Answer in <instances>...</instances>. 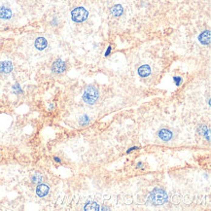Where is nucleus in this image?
<instances>
[{"instance_id": "obj_13", "label": "nucleus", "mask_w": 211, "mask_h": 211, "mask_svg": "<svg viewBox=\"0 0 211 211\" xmlns=\"http://www.w3.org/2000/svg\"><path fill=\"white\" fill-rule=\"evenodd\" d=\"M84 209L87 210V211H99L100 209V207H99V205L97 204L96 202H88V203L85 205Z\"/></svg>"}, {"instance_id": "obj_1", "label": "nucleus", "mask_w": 211, "mask_h": 211, "mask_svg": "<svg viewBox=\"0 0 211 211\" xmlns=\"http://www.w3.org/2000/svg\"><path fill=\"white\" fill-rule=\"evenodd\" d=\"M168 193L165 192L164 189L161 188H155L149 195L148 202H150L153 205H163L165 202H168Z\"/></svg>"}, {"instance_id": "obj_19", "label": "nucleus", "mask_w": 211, "mask_h": 211, "mask_svg": "<svg viewBox=\"0 0 211 211\" xmlns=\"http://www.w3.org/2000/svg\"><path fill=\"white\" fill-rule=\"evenodd\" d=\"M54 160H55V161H57V163H58V164H61V159H60V158H57V157H54Z\"/></svg>"}, {"instance_id": "obj_7", "label": "nucleus", "mask_w": 211, "mask_h": 211, "mask_svg": "<svg viewBox=\"0 0 211 211\" xmlns=\"http://www.w3.org/2000/svg\"><path fill=\"white\" fill-rule=\"evenodd\" d=\"M210 31L209 30H205V31H202V33L199 34L198 39L200 44H202V45H209L210 44Z\"/></svg>"}, {"instance_id": "obj_4", "label": "nucleus", "mask_w": 211, "mask_h": 211, "mask_svg": "<svg viewBox=\"0 0 211 211\" xmlns=\"http://www.w3.org/2000/svg\"><path fill=\"white\" fill-rule=\"evenodd\" d=\"M52 71L56 74H61L65 70H66V63L65 61H63L61 58L54 61V63L52 64Z\"/></svg>"}, {"instance_id": "obj_20", "label": "nucleus", "mask_w": 211, "mask_h": 211, "mask_svg": "<svg viewBox=\"0 0 211 211\" xmlns=\"http://www.w3.org/2000/svg\"><path fill=\"white\" fill-rule=\"evenodd\" d=\"M137 168H142V164H141V163H138V164H137Z\"/></svg>"}, {"instance_id": "obj_3", "label": "nucleus", "mask_w": 211, "mask_h": 211, "mask_svg": "<svg viewBox=\"0 0 211 211\" xmlns=\"http://www.w3.org/2000/svg\"><path fill=\"white\" fill-rule=\"evenodd\" d=\"M89 16V12L84 7H77L71 11V19L75 22H85Z\"/></svg>"}, {"instance_id": "obj_8", "label": "nucleus", "mask_w": 211, "mask_h": 211, "mask_svg": "<svg viewBox=\"0 0 211 211\" xmlns=\"http://www.w3.org/2000/svg\"><path fill=\"white\" fill-rule=\"evenodd\" d=\"M34 46L39 51H43L45 50L48 46V41L46 40V38L44 37H38L36 38L35 42H34Z\"/></svg>"}, {"instance_id": "obj_12", "label": "nucleus", "mask_w": 211, "mask_h": 211, "mask_svg": "<svg viewBox=\"0 0 211 211\" xmlns=\"http://www.w3.org/2000/svg\"><path fill=\"white\" fill-rule=\"evenodd\" d=\"M123 13H124V8L121 4H116L111 8V14L113 15V17H121Z\"/></svg>"}, {"instance_id": "obj_9", "label": "nucleus", "mask_w": 211, "mask_h": 211, "mask_svg": "<svg viewBox=\"0 0 211 211\" xmlns=\"http://www.w3.org/2000/svg\"><path fill=\"white\" fill-rule=\"evenodd\" d=\"M158 135L160 137V139H161L163 141H169V140H171V138H172V136H173L172 132L168 130H166V129L161 130L159 131Z\"/></svg>"}, {"instance_id": "obj_10", "label": "nucleus", "mask_w": 211, "mask_h": 211, "mask_svg": "<svg viewBox=\"0 0 211 211\" xmlns=\"http://www.w3.org/2000/svg\"><path fill=\"white\" fill-rule=\"evenodd\" d=\"M12 10L5 7V6H1L0 7V19H9L12 18Z\"/></svg>"}, {"instance_id": "obj_18", "label": "nucleus", "mask_w": 211, "mask_h": 211, "mask_svg": "<svg viewBox=\"0 0 211 211\" xmlns=\"http://www.w3.org/2000/svg\"><path fill=\"white\" fill-rule=\"evenodd\" d=\"M110 52H111V47H108V49H107V51H106V53H105V57H108V55H109L110 54Z\"/></svg>"}, {"instance_id": "obj_11", "label": "nucleus", "mask_w": 211, "mask_h": 211, "mask_svg": "<svg viewBox=\"0 0 211 211\" xmlns=\"http://www.w3.org/2000/svg\"><path fill=\"white\" fill-rule=\"evenodd\" d=\"M138 74L140 77L142 78H145V77H148L151 74V68L148 64H144L138 68Z\"/></svg>"}, {"instance_id": "obj_16", "label": "nucleus", "mask_w": 211, "mask_h": 211, "mask_svg": "<svg viewBox=\"0 0 211 211\" xmlns=\"http://www.w3.org/2000/svg\"><path fill=\"white\" fill-rule=\"evenodd\" d=\"M173 79H174V83L176 86H179L181 83H182V78L181 77H174Z\"/></svg>"}, {"instance_id": "obj_15", "label": "nucleus", "mask_w": 211, "mask_h": 211, "mask_svg": "<svg viewBox=\"0 0 211 211\" xmlns=\"http://www.w3.org/2000/svg\"><path fill=\"white\" fill-rule=\"evenodd\" d=\"M31 180H32L33 183H35V184H40V183L42 182V181H43V176H42V174L36 172L35 174H34V175L32 176Z\"/></svg>"}, {"instance_id": "obj_2", "label": "nucleus", "mask_w": 211, "mask_h": 211, "mask_svg": "<svg viewBox=\"0 0 211 211\" xmlns=\"http://www.w3.org/2000/svg\"><path fill=\"white\" fill-rule=\"evenodd\" d=\"M99 90L96 89L94 86H89L86 88V90L84 91V94H83V100H84L87 104L92 105L95 104V102L99 99Z\"/></svg>"}, {"instance_id": "obj_17", "label": "nucleus", "mask_w": 211, "mask_h": 211, "mask_svg": "<svg viewBox=\"0 0 211 211\" xmlns=\"http://www.w3.org/2000/svg\"><path fill=\"white\" fill-rule=\"evenodd\" d=\"M138 149H139V148H138V147H137V146H133V147H131L130 149L127 150V151H126V153H127V154H130V153H131L132 151H135V150H138Z\"/></svg>"}, {"instance_id": "obj_21", "label": "nucleus", "mask_w": 211, "mask_h": 211, "mask_svg": "<svg viewBox=\"0 0 211 211\" xmlns=\"http://www.w3.org/2000/svg\"><path fill=\"white\" fill-rule=\"evenodd\" d=\"M101 209H102V210H109L110 208H109V207H102Z\"/></svg>"}, {"instance_id": "obj_5", "label": "nucleus", "mask_w": 211, "mask_h": 211, "mask_svg": "<svg viewBox=\"0 0 211 211\" xmlns=\"http://www.w3.org/2000/svg\"><path fill=\"white\" fill-rule=\"evenodd\" d=\"M13 63L11 61H0V73H5V74H8V73H11L13 71Z\"/></svg>"}, {"instance_id": "obj_14", "label": "nucleus", "mask_w": 211, "mask_h": 211, "mask_svg": "<svg viewBox=\"0 0 211 211\" xmlns=\"http://www.w3.org/2000/svg\"><path fill=\"white\" fill-rule=\"evenodd\" d=\"M90 122H91V119H90L89 116H88V115H83L79 119V125L80 126H87V125L90 124Z\"/></svg>"}, {"instance_id": "obj_6", "label": "nucleus", "mask_w": 211, "mask_h": 211, "mask_svg": "<svg viewBox=\"0 0 211 211\" xmlns=\"http://www.w3.org/2000/svg\"><path fill=\"white\" fill-rule=\"evenodd\" d=\"M49 191H50V188L49 186L46 184H39L36 188V195H38L39 198H44L48 195Z\"/></svg>"}]
</instances>
